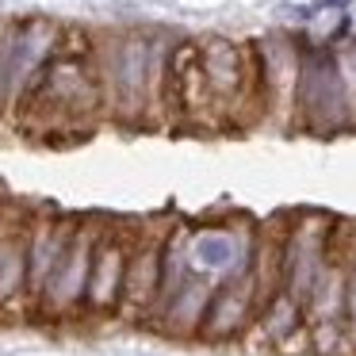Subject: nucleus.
<instances>
[{
	"label": "nucleus",
	"instance_id": "obj_1",
	"mask_svg": "<svg viewBox=\"0 0 356 356\" xmlns=\"http://www.w3.org/2000/svg\"><path fill=\"white\" fill-rule=\"evenodd\" d=\"M325 222L318 226H291L284 241V276H280V295L295 307H307L314 284L322 280L325 272Z\"/></svg>",
	"mask_w": 356,
	"mask_h": 356
},
{
	"label": "nucleus",
	"instance_id": "obj_2",
	"mask_svg": "<svg viewBox=\"0 0 356 356\" xmlns=\"http://www.w3.org/2000/svg\"><path fill=\"white\" fill-rule=\"evenodd\" d=\"M92 245H96V230L88 226H77L65 245L58 268L50 272L47 287H42L39 302L54 314H70L85 302V287H88V264H92Z\"/></svg>",
	"mask_w": 356,
	"mask_h": 356
},
{
	"label": "nucleus",
	"instance_id": "obj_3",
	"mask_svg": "<svg viewBox=\"0 0 356 356\" xmlns=\"http://www.w3.org/2000/svg\"><path fill=\"white\" fill-rule=\"evenodd\" d=\"M127 253L131 238L123 234H96L92 245V264H88V287H85V307L88 310H115L123 295V272H127Z\"/></svg>",
	"mask_w": 356,
	"mask_h": 356
},
{
	"label": "nucleus",
	"instance_id": "obj_4",
	"mask_svg": "<svg viewBox=\"0 0 356 356\" xmlns=\"http://www.w3.org/2000/svg\"><path fill=\"white\" fill-rule=\"evenodd\" d=\"M161 261H165V234H138L127 253L123 272V302L127 310H154L157 287H161Z\"/></svg>",
	"mask_w": 356,
	"mask_h": 356
},
{
	"label": "nucleus",
	"instance_id": "obj_5",
	"mask_svg": "<svg viewBox=\"0 0 356 356\" xmlns=\"http://www.w3.org/2000/svg\"><path fill=\"white\" fill-rule=\"evenodd\" d=\"M253 314H257V295H253V280H249V268H245L238 280H230L218 291H211L207 307H203V318H200V330H203V337L222 341V337H234V333L245 330Z\"/></svg>",
	"mask_w": 356,
	"mask_h": 356
},
{
	"label": "nucleus",
	"instance_id": "obj_6",
	"mask_svg": "<svg viewBox=\"0 0 356 356\" xmlns=\"http://www.w3.org/2000/svg\"><path fill=\"white\" fill-rule=\"evenodd\" d=\"M302 111L307 115H322L318 127H325V131L345 119V85H341V73L322 54L302 65Z\"/></svg>",
	"mask_w": 356,
	"mask_h": 356
},
{
	"label": "nucleus",
	"instance_id": "obj_7",
	"mask_svg": "<svg viewBox=\"0 0 356 356\" xmlns=\"http://www.w3.org/2000/svg\"><path fill=\"white\" fill-rule=\"evenodd\" d=\"M27 299V222H0V307Z\"/></svg>",
	"mask_w": 356,
	"mask_h": 356
},
{
	"label": "nucleus",
	"instance_id": "obj_8",
	"mask_svg": "<svg viewBox=\"0 0 356 356\" xmlns=\"http://www.w3.org/2000/svg\"><path fill=\"white\" fill-rule=\"evenodd\" d=\"M146 65H149V54H146V42H138V39H127L115 50V58H111V92L119 96L123 108H138L142 104Z\"/></svg>",
	"mask_w": 356,
	"mask_h": 356
},
{
	"label": "nucleus",
	"instance_id": "obj_9",
	"mask_svg": "<svg viewBox=\"0 0 356 356\" xmlns=\"http://www.w3.org/2000/svg\"><path fill=\"white\" fill-rule=\"evenodd\" d=\"M192 268H207V272H222L230 268V264H241V268H249V257L245 249L238 245V238L226 230H203L195 234L192 241H188V257H184Z\"/></svg>",
	"mask_w": 356,
	"mask_h": 356
},
{
	"label": "nucleus",
	"instance_id": "obj_10",
	"mask_svg": "<svg viewBox=\"0 0 356 356\" xmlns=\"http://www.w3.org/2000/svg\"><path fill=\"white\" fill-rule=\"evenodd\" d=\"M200 73L207 92L215 96H230L241 81V58L230 42H211L207 50H200Z\"/></svg>",
	"mask_w": 356,
	"mask_h": 356
},
{
	"label": "nucleus",
	"instance_id": "obj_11",
	"mask_svg": "<svg viewBox=\"0 0 356 356\" xmlns=\"http://www.w3.org/2000/svg\"><path fill=\"white\" fill-rule=\"evenodd\" d=\"M341 307H345V314H348V325L356 330V268L348 272V280H345V302H341Z\"/></svg>",
	"mask_w": 356,
	"mask_h": 356
}]
</instances>
